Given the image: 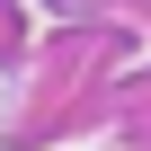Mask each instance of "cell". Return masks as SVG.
Segmentation results:
<instances>
[]
</instances>
